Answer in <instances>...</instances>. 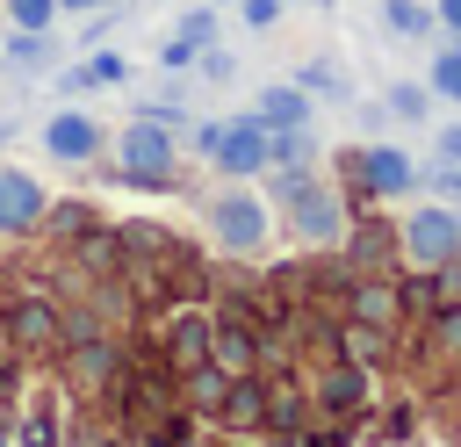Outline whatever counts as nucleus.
I'll return each mask as SVG.
<instances>
[{
  "mask_svg": "<svg viewBox=\"0 0 461 447\" xmlns=\"http://www.w3.org/2000/svg\"><path fill=\"white\" fill-rule=\"evenodd\" d=\"M245 22H274V0H245Z\"/></svg>",
  "mask_w": 461,
  "mask_h": 447,
  "instance_id": "15",
  "label": "nucleus"
},
{
  "mask_svg": "<svg viewBox=\"0 0 461 447\" xmlns=\"http://www.w3.org/2000/svg\"><path fill=\"white\" fill-rule=\"evenodd\" d=\"M43 144H50V159H86V151L101 144V130H94L86 115H58V123L43 130Z\"/></svg>",
  "mask_w": 461,
  "mask_h": 447,
  "instance_id": "6",
  "label": "nucleus"
},
{
  "mask_svg": "<svg viewBox=\"0 0 461 447\" xmlns=\"http://www.w3.org/2000/svg\"><path fill=\"white\" fill-rule=\"evenodd\" d=\"M122 166H130V173H166V166H173L166 130H144V123H137V130L122 137Z\"/></svg>",
  "mask_w": 461,
  "mask_h": 447,
  "instance_id": "5",
  "label": "nucleus"
},
{
  "mask_svg": "<svg viewBox=\"0 0 461 447\" xmlns=\"http://www.w3.org/2000/svg\"><path fill=\"white\" fill-rule=\"evenodd\" d=\"M259 115H267V123H303L310 101H303L295 87H274V94H259Z\"/></svg>",
  "mask_w": 461,
  "mask_h": 447,
  "instance_id": "8",
  "label": "nucleus"
},
{
  "mask_svg": "<svg viewBox=\"0 0 461 447\" xmlns=\"http://www.w3.org/2000/svg\"><path fill=\"white\" fill-rule=\"evenodd\" d=\"M295 224H303V238H331V231H339L331 195H324V187H295Z\"/></svg>",
  "mask_w": 461,
  "mask_h": 447,
  "instance_id": "7",
  "label": "nucleus"
},
{
  "mask_svg": "<svg viewBox=\"0 0 461 447\" xmlns=\"http://www.w3.org/2000/svg\"><path fill=\"white\" fill-rule=\"evenodd\" d=\"M439 14H447V22H454V29H461V0H439Z\"/></svg>",
  "mask_w": 461,
  "mask_h": 447,
  "instance_id": "17",
  "label": "nucleus"
},
{
  "mask_svg": "<svg viewBox=\"0 0 461 447\" xmlns=\"http://www.w3.org/2000/svg\"><path fill=\"white\" fill-rule=\"evenodd\" d=\"M7 14H14L22 29H50V14H58V0H7Z\"/></svg>",
  "mask_w": 461,
  "mask_h": 447,
  "instance_id": "11",
  "label": "nucleus"
},
{
  "mask_svg": "<svg viewBox=\"0 0 461 447\" xmlns=\"http://www.w3.org/2000/svg\"><path fill=\"white\" fill-rule=\"evenodd\" d=\"M389 108H396V115H425V87H396Z\"/></svg>",
  "mask_w": 461,
  "mask_h": 447,
  "instance_id": "13",
  "label": "nucleus"
},
{
  "mask_svg": "<svg viewBox=\"0 0 461 447\" xmlns=\"http://www.w3.org/2000/svg\"><path fill=\"white\" fill-rule=\"evenodd\" d=\"M432 87H439V94H461V50H447V58H439V72H432Z\"/></svg>",
  "mask_w": 461,
  "mask_h": 447,
  "instance_id": "12",
  "label": "nucleus"
},
{
  "mask_svg": "<svg viewBox=\"0 0 461 447\" xmlns=\"http://www.w3.org/2000/svg\"><path fill=\"white\" fill-rule=\"evenodd\" d=\"M50 50H58V43H50L43 29H22V36L7 43V58H14V65H50Z\"/></svg>",
  "mask_w": 461,
  "mask_h": 447,
  "instance_id": "10",
  "label": "nucleus"
},
{
  "mask_svg": "<svg viewBox=\"0 0 461 447\" xmlns=\"http://www.w3.org/2000/svg\"><path fill=\"white\" fill-rule=\"evenodd\" d=\"M43 216V187L29 173H0V231H22Z\"/></svg>",
  "mask_w": 461,
  "mask_h": 447,
  "instance_id": "3",
  "label": "nucleus"
},
{
  "mask_svg": "<svg viewBox=\"0 0 461 447\" xmlns=\"http://www.w3.org/2000/svg\"><path fill=\"white\" fill-rule=\"evenodd\" d=\"M439 151H447V159H461V130H447V137H439Z\"/></svg>",
  "mask_w": 461,
  "mask_h": 447,
  "instance_id": "16",
  "label": "nucleus"
},
{
  "mask_svg": "<svg viewBox=\"0 0 461 447\" xmlns=\"http://www.w3.org/2000/svg\"><path fill=\"white\" fill-rule=\"evenodd\" d=\"M389 22H396V29H425V14H418L411 0H389Z\"/></svg>",
  "mask_w": 461,
  "mask_h": 447,
  "instance_id": "14",
  "label": "nucleus"
},
{
  "mask_svg": "<svg viewBox=\"0 0 461 447\" xmlns=\"http://www.w3.org/2000/svg\"><path fill=\"white\" fill-rule=\"evenodd\" d=\"M58 7H101V0H58Z\"/></svg>",
  "mask_w": 461,
  "mask_h": 447,
  "instance_id": "18",
  "label": "nucleus"
},
{
  "mask_svg": "<svg viewBox=\"0 0 461 447\" xmlns=\"http://www.w3.org/2000/svg\"><path fill=\"white\" fill-rule=\"evenodd\" d=\"M454 245H461V224H454L447 209H418V216H411V252H418V260H447Z\"/></svg>",
  "mask_w": 461,
  "mask_h": 447,
  "instance_id": "2",
  "label": "nucleus"
},
{
  "mask_svg": "<svg viewBox=\"0 0 461 447\" xmlns=\"http://www.w3.org/2000/svg\"><path fill=\"white\" fill-rule=\"evenodd\" d=\"M367 180L375 187H411V159L403 151H367Z\"/></svg>",
  "mask_w": 461,
  "mask_h": 447,
  "instance_id": "9",
  "label": "nucleus"
},
{
  "mask_svg": "<svg viewBox=\"0 0 461 447\" xmlns=\"http://www.w3.org/2000/svg\"><path fill=\"white\" fill-rule=\"evenodd\" d=\"M216 151H223V173H252V166H267V130L259 123H238V130H223L216 137Z\"/></svg>",
  "mask_w": 461,
  "mask_h": 447,
  "instance_id": "4",
  "label": "nucleus"
},
{
  "mask_svg": "<svg viewBox=\"0 0 461 447\" xmlns=\"http://www.w3.org/2000/svg\"><path fill=\"white\" fill-rule=\"evenodd\" d=\"M216 238H223L230 252H252V245L267 238V209H259L252 195H230V202H216Z\"/></svg>",
  "mask_w": 461,
  "mask_h": 447,
  "instance_id": "1",
  "label": "nucleus"
}]
</instances>
